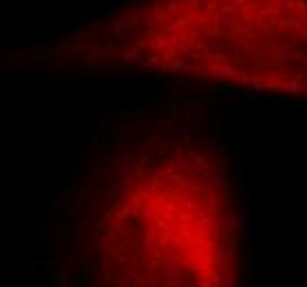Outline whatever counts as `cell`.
Masks as SVG:
<instances>
[{
    "label": "cell",
    "mask_w": 307,
    "mask_h": 287,
    "mask_svg": "<svg viewBox=\"0 0 307 287\" xmlns=\"http://www.w3.org/2000/svg\"><path fill=\"white\" fill-rule=\"evenodd\" d=\"M102 128L100 201L66 208L71 287H250V194L217 106L172 93Z\"/></svg>",
    "instance_id": "obj_1"
},
{
    "label": "cell",
    "mask_w": 307,
    "mask_h": 287,
    "mask_svg": "<svg viewBox=\"0 0 307 287\" xmlns=\"http://www.w3.org/2000/svg\"><path fill=\"white\" fill-rule=\"evenodd\" d=\"M109 9L93 38L97 69L307 109V0H124Z\"/></svg>",
    "instance_id": "obj_2"
},
{
    "label": "cell",
    "mask_w": 307,
    "mask_h": 287,
    "mask_svg": "<svg viewBox=\"0 0 307 287\" xmlns=\"http://www.w3.org/2000/svg\"><path fill=\"white\" fill-rule=\"evenodd\" d=\"M31 97L35 102H62L66 93L64 91H55V89L53 91H33Z\"/></svg>",
    "instance_id": "obj_3"
},
{
    "label": "cell",
    "mask_w": 307,
    "mask_h": 287,
    "mask_svg": "<svg viewBox=\"0 0 307 287\" xmlns=\"http://www.w3.org/2000/svg\"><path fill=\"white\" fill-rule=\"evenodd\" d=\"M78 16H75V13H66V16H64V27H66V33H71V31H73V29L75 27H78Z\"/></svg>",
    "instance_id": "obj_4"
},
{
    "label": "cell",
    "mask_w": 307,
    "mask_h": 287,
    "mask_svg": "<svg viewBox=\"0 0 307 287\" xmlns=\"http://www.w3.org/2000/svg\"><path fill=\"white\" fill-rule=\"evenodd\" d=\"M113 2L115 0H84V4H89V7H104V9H109Z\"/></svg>",
    "instance_id": "obj_5"
}]
</instances>
